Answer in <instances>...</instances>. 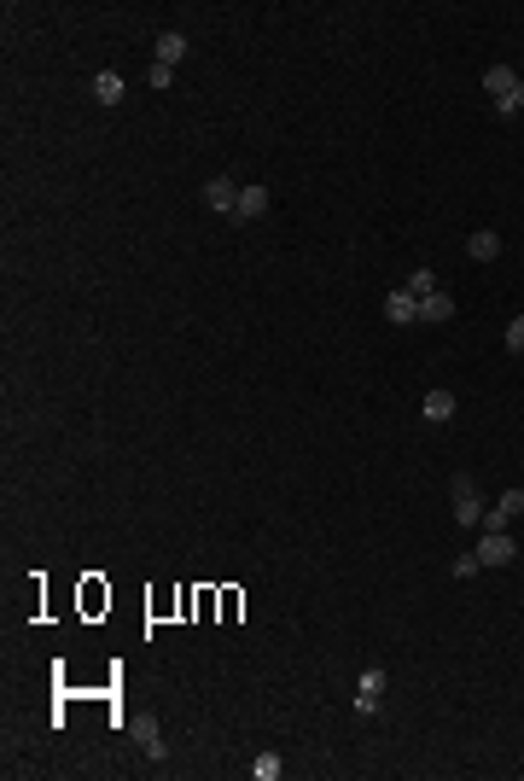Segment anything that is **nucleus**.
<instances>
[{
  "mask_svg": "<svg viewBox=\"0 0 524 781\" xmlns=\"http://www.w3.org/2000/svg\"><path fill=\"white\" fill-rule=\"evenodd\" d=\"M379 700H385V670L367 665V670H361V683H356V717H373V712H379Z\"/></svg>",
  "mask_w": 524,
  "mask_h": 781,
  "instance_id": "obj_3",
  "label": "nucleus"
},
{
  "mask_svg": "<svg viewBox=\"0 0 524 781\" xmlns=\"http://www.w3.org/2000/svg\"><path fill=\"white\" fill-rule=\"evenodd\" d=\"M204 205L216 210V216H234V210H239V182H234V175H216V182H204Z\"/></svg>",
  "mask_w": 524,
  "mask_h": 781,
  "instance_id": "obj_5",
  "label": "nucleus"
},
{
  "mask_svg": "<svg viewBox=\"0 0 524 781\" xmlns=\"http://www.w3.org/2000/svg\"><path fill=\"white\" fill-rule=\"evenodd\" d=\"M496 514H501V519H507V525H512V519L524 514V490H501V502H496Z\"/></svg>",
  "mask_w": 524,
  "mask_h": 781,
  "instance_id": "obj_15",
  "label": "nucleus"
},
{
  "mask_svg": "<svg viewBox=\"0 0 524 781\" xmlns=\"http://www.w3.org/2000/svg\"><path fill=\"white\" fill-rule=\"evenodd\" d=\"M483 88H489V99H507L512 88H519V70H512V65H489V70H483Z\"/></svg>",
  "mask_w": 524,
  "mask_h": 781,
  "instance_id": "obj_12",
  "label": "nucleus"
},
{
  "mask_svg": "<svg viewBox=\"0 0 524 781\" xmlns=\"http://www.w3.org/2000/svg\"><path fill=\"white\" fill-rule=\"evenodd\" d=\"M507 350H512V356H524V315H512V321H507Z\"/></svg>",
  "mask_w": 524,
  "mask_h": 781,
  "instance_id": "obj_18",
  "label": "nucleus"
},
{
  "mask_svg": "<svg viewBox=\"0 0 524 781\" xmlns=\"http://www.w3.org/2000/svg\"><path fill=\"white\" fill-rule=\"evenodd\" d=\"M524 112V76H519V88H512L507 99H496V117H519Z\"/></svg>",
  "mask_w": 524,
  "mask_h": 781,
  "instance_id": "obj_17",
  "label": "nucleus"
},
{
  "mask_svg": "<svg viewBox=\"0 0 524 781\" xmlns=\"http://www.w3.org/2000/svg\"><path fill=\"white\" fill-rule=\"evenodd\" d=\"M420 321H426V327H443V321H455V298H443V292L420 298Z\"/></svg>",
  "mask_w": 524,
  "mask_h": 781,
  "instance_id": "obj_10",
  "label": "nucleus"
},
{
  "mask_svg": "<svg viewBox=\"0 0 524 781\" xmlns=\"http://www.w3.org/2000/svg\"><path fill=\"white\" fill-rule=\"evenodd\" d=\"M268 187L262 182H250V187H239V210H234V222H257V216H268Z\"/></svg>",
  "mask_w": 524,
  "mask_h": 781,
  "instance_id": "obj_6",
  "label": "nucleus"
},
{
  "mask_svg": "<svg viewBox=\"0 0 524 781\" xmlns=\"http://www.w3.org/2000/svg\"><path fill=\"white\" fill-rule=\"evenodd\" d=\"M512 560H519L512 530H483L478 537V566H512Z\"/></svg>",
  "mask_w": 524,
  "mask_h": 781,
  "instance_id": "obj_2",
  "label": "nucleus"
},
{
  "mask_svg": "<svg viewBox=\"0 0 524 781\" xmlns=\"http://www.w3.org/2000/svg\"><path fill=\"white\" fill-rule=\"evenodd\" d=\"M449 496H455V519H460V525H483V496H478V484H472L466 473L449 478Z\"/></svg>",
  "mask_w": 524,
  "mask_h": 781,
  "instance_id": "obj_1",
  "label": "nucleus"
},
{
  "mask_svg": "<svg viewBox=\"0 0 524 781\" xmlns=\"http://www.w3.org/2000/svg\"><path fill=\"white\" fill-rule=\"evenodd\" d=\"M94 99H99V105H123V76H117V70H99V76H94Z\"/></svg>",
  "mask_w": 524,
  "mask_h": 781,
  "instance_id": "obj_13",
  "label": "nucleus"
},
{
  "mask_svg": "<svg viewBox=\"0 0 524 781\" xmlns=\"http://www.w3.org/2000/svg\"><path fill=\"white\" fill-rule=\"evenodd\" d=\"M466 251L478 257V263H496V257H501V234H496V228H472Z\"/></svg>",
  "mask_w": 524,
  "mask_h": 781,
  "instance_id": "obj_11",
  "label": "nucleus"
},
{
  "mask_svg": "<svg viewBox=\"0 0 524 781\" xmlns=\"http://www.w3.org/2000/svg\"><path fill=\"white\" fill-rule=\"evenodd\" d=\"M250 769H257V781H280L286 758H280V753H257V764H250Z\"/></svg>",
  "mask_w": 524,
  "mask_h": 781,
  "instance_id": "obj_14",
  "label": "nucleus"
},
{
  "mask_svg": "<svg viewBox=\"0 0 524 781\" xmlns=\"http://www.w3.org/2000/svg\"><path fill=\"white\" fill-rule=\"evenodd\" d=\"M105 600H111V595H99V584H94V577H88V589H82V607H88V613H99Z\"/></svg>",
  "mask_w": 524,
  "mask_h": 781,
  "instance_id": "obj_19",
  "label": "nucleus"
},
{
  "mask_svg": "<svg viewBox=\"0 0 524 781\" xmlns=\"http://www.w3.org/2000/svg\"><path fill=\"white\" fill-rule=\"evenodd\" d=\"M420 408H426V420H431V426H443V420H455L460 397H455V390H426V403H420Z\"/></svg>",
  "mask_w": 524,
  "mask_h": 781,
  "instance_id": "obj_8",
  "label": "nucleus"
},
{
  "mask_svg": "<svg viewBox=\"0 0 524 781\" xmlns=\"http://www.w3.org/2000/svg\"><path fill=\"white\" fill-rule=\"evenodd\" d=\"M146 76H152V88H169V82H175V70H169V65H146Z\"/></svg>",
  "mask_w": 524,
  "mask_h": 781,
  "instance_id": "obj_20",
  "label": "nucleus"
},
{
  "mask_svg": "<svg viewBox=\"0 0 524 781\" xmlns=\"http://www.w3.org/2000/svg\"><path fill=\"white\" fill-rule=\"evenodd\" d=\"M408 292H414V298H431V292H437V275H431V268H414V275H408Z\"/></svg>",
  "mask_w": 524,
  "mask_h": 781,
  "instance_id": "obj_16",
  "label": "nucleus"
},
{
  "mask_svg": "<svg viewBox=\"0 0 524 781\" xmlns=\"http://www.w3.org/2000/svg\"><path fill=\"white\" fill-rule=\"evenodd\" d=\"M385 321H390V327H414V321H420V298L408 292V286L385 292Z\"/></svg>",
  "mask_w": 524,
  "mask_h": 781,
  "instance_id": "obj_4",
  "label": "nucleus"
},
{
  "mask_svg": "<svg viewBox=\"0 0 524 781\" xmlns=\"http://www.w3.org/2000/svg\"><path fill=\"white\" fill-rule=\"evenodd\" d=\"M128 735L140 740V753H152V764L164 758V729H158V717H128Z\"/></svg>",
  "mask_w": 524,
  "mask_h": 781,
  "instance_id": "obj_7",
  "label": "nucleus"
},
{
  "mask_svg": "<svg viewBox=\"0 0 524 781\" xmlns=\"http://www.w3.org/2000/svg\"><path fill=\"white\" fill-rule=\"evenodd\" d=\"M478 572H483L478 554H460V560H455V577H478Z\"/></svg>",
  "mask_w": 524,
  "mask_h": 781,
  "instance_id": "obj_21",
  "label": "nucleus"
},
{
  "mask_svg": "<svg viewBox=\"0 0 524 781\" xmlns=\"http://www.w3.org/2000/svg\"><path fill=\"white\" fill-rule=\"evenodd\" d=\"M181 58H187V35H181V29H164V35H158V53H152V65H169V70H175Z\"/></svg>",
  "mask_w": 524,
  "mask_h": 781,
  "instance_id": "obj_9",
  "label": "nucleus"
}]
</instances>
